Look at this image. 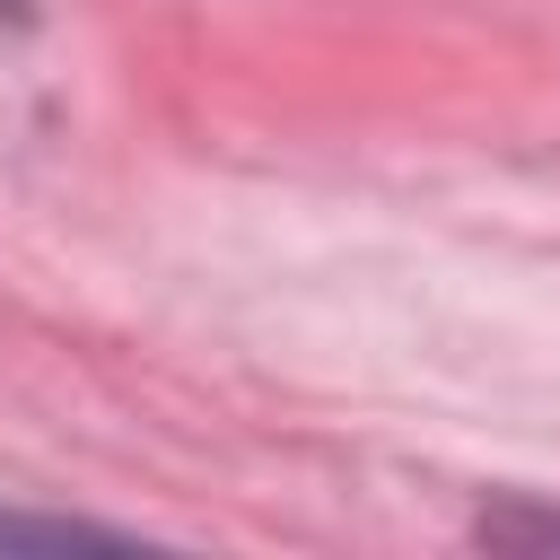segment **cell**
<instances>
[{
	"instance_id": "obj_1",
	"label": "cell",
	"mask_w": 560,
	"mask_h": 560,
	"mask_svg": "<svg viewBox=\"0 0 560 560\" xmlns=\"http://www.w3.org/2000/svg\"><path fill=\"white\" fill-rule=\"evenodd\" d=\"M0 551H122V534L79 525V516H18V508H0Z\"/></svg>"
},
{
	"instance_id": "obj_2",
	"label": "cell",
	"mask_w": 560,
	"mask_h": 560,
	"mask_svg": "<svg viewBox=\"0 0 560 560\" xmlns=\"http://www.w3.org/2000/svg\"><path fill=\"white\" fill-rule=\"evenodd\" d=\"M481 542H560V516H534V508H508V516H481Z\"/></svg>"
},
{
	"instance_id": "obj_3",
	"label": "cell",
	"mask_w": 560,
	"mask_h": 560,
	"mask_svg": "<svg viewBox=\"0 0 560 560\" xmlns=\"http://www.w3.org/2000/svg\"><path fill=\"white\" fill-rule=\"evenodd\" d=\"M0 18H26V0H0Z\"/></svg>"
}]
</instances>
